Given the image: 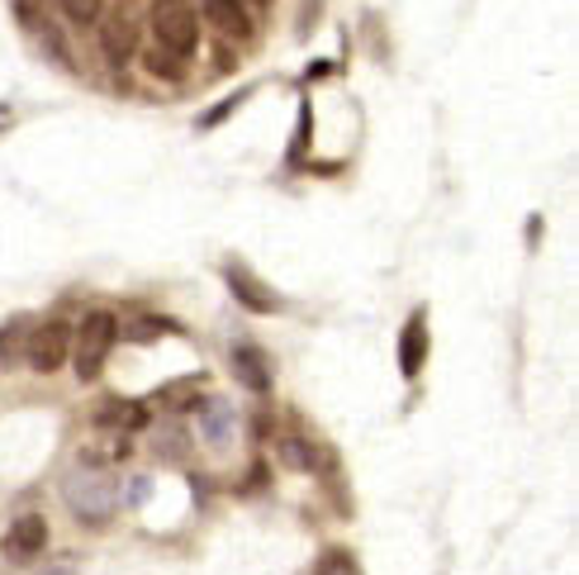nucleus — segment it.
Here are the masks:
<instances>
[{
  "mask_svg": "<svg viewBox=\"0 0 579 575\" xmlns=\"http://www.w3.org/2000/svg\"><path fill=\"white\" fill-rule=\"evenodd\" d=\"M38 38H44V48H48V58L52 62H58V68L62 72H67V76H76V58H72V48H67V38H62V29H58V24H38Z\"/></svg>",
  "mask_w": 579,
  "mask_h": 575,
  "instance_id": "14",
  "label": "nucleus"
},
{
  "mask_svg": "<svg viewBox=\"0 0 579 575\" xmlns=\"http://www.w3.org/2000/svg\"><path fill=\"white\" fill-rule=\"evenodd\" d=\"M205 20L214 24V29L223 38H252V20H247V10H243V0H205Z\"/></svg>",
  "mask_w": 579,
  "mask_h": 575,
  "instance_id": "10",
  "label": "nucleus"
},
{
  "mask_svg": "<svg viewBox=\"0 0 579 575\" xmlns=\"http://www.w3.org/2000/svg\"><path fill=\"white\" fill-rule=\"evenodd\" d=\"M24 357H29V366L38 376H52L62 371L72 357V329L67 323H38V329H29V338H24Z\"/></svg>",
  "mask_w": 579,
  "mask_h": 575,
  "instance_id": "4",
  "label": "nucleus"
},
{
  "mask_svg": "<svg viewBox=\"0 0 579 575\" xmlns=\"http://www.w3.org/2000/svg\"><path fill=\"white\" fill-rule=\"evenodd\" d=\"M143 68H148V76H162V82H181V76H186L181 58H171V52H162V48H148Z\"/></svg>",
  "mask_w": 579,
  "mask_h": 575,
  "instance_id": "16",
  "label": "nucleus"
},
{
  "mask_svg": "<svg viewBox=\"0 0 579 575\" xmlns=\"http://www.w3.org/2000/svg\"><path fill=\"white\" fill-rule=\"evenodd\" d=\"M24 323L29 319H10L5 329H0V362L5 366H15V357H20V343H24V333H29Z\"/></svg>",
  "mask_w": 579,
  "mask_h": 575,
  "instance_id": "18",
  "label": "nucleus"
},
{
  "mask_svg": "<svg viewBox=\"0 0 579 575\" xmlns=\"http://www.w3.org/2000/svg\"><path fill=\"white\" fill-rule=\"evenodd\" d=\"M229 366H233V381L252 395H271V357L261 352L257 343H238L229 352Z\"/></svg>",
  "mask_w": 579,
  "mask_h": 575,
  "instance_id": "6",
  "label": "nucleus"
},
{
  "mask_svg": "<svg viewBox=\"0 0 579 575\" xmlns=\"http://www.w3.org/2000/svg\"><path fill=\"white\" fill-rule=\"evenodd\" d=\"M162 329H176V323H167V319H138V323H128L124 338H134V343H152Z\"/></svg>",
  "mask_w": 579,
  "mask_h": 575,
  "instance_id": "21",
  "label": "nucleus"
},
{
  "mask_svg": "<svg viewBox=\"0 0 579 575\" xmlns=\"http://www.w3.org/2000/svg\"><path fill=\"white\" fill-rule=\"evenodd\" d=\"M114 338H120V319H114L110 309H90L82 323H76L72 333V371L76 381H96V376L104 371V357H110Z\"/></svg>",
  "mask_w": 579,
  "mask_h": 575,
  "instance_id": "2",
  "label": "nucleus"
},
{
  "mask_svg": "<svg viewBox=\"0 0 579 575\" xmlns=\"http://www.w3.org/2000/svg\"><path fill=\"white\" fill-rule=\"evenodd\" d=\"M152 48L171 52V58H190L195 48H200V20H195V10L186 5V0H157L152 5Z\"/></svg>",
  "mask_w": 579,
  "mask_h": 575,
  "instance_id": "3",
  "label": "nucleus"
},
{
  "mask_svg": "<svg viewBox=\"0 0 579 575\" xmlns=\"http://www.w3.org/2000/svg\"><path fill=\"white\" fill-rule=\"evenodd\" d=\"M100 424L104 428H143L148 424V409H143V404H110V409H100Z\"/></svg>",
  "mask_w": 579,
  "mask_h": 575,
  "instance_id": "15",
  "label": "nucleus"
},
{
  "mask_svg": "<svg viewBox=\"0 0 579 575\" xmlns=\"http://www.w3.org/2000/svg\"><path fill=\"white\" fill-rule=\"evenodd\" d=\"M281 462L295 466V470H313V462H319V456H313V448H309L305 438H285L281 442Z\"/></svg>",
  "mask_w": 579,
  "mask_h": 575,
  "instance_id": "17",
  "label": "nucleus"
},
{
  "mask_svg": "<svg viewBox=\"0 0 579 575\" xmlns=\"http://www.w3.org/2000/svg\"><path fill=\"white\" fill-rule=\"evenodd\" d=\"M62 500H67V509L82 523L100 528V523L120 509V480H114L104 466H96V462H82L67 480H62Z\"/></svg>",
  "mask_w": 579,
  "mask_h": 575,
  "instance_id": "1",
  "label": "nucleus"
},
{
  "mask_svg": "<svg viewBox=\"0 0 579 575\" xmlns=\"http://www.w3.org/2000/svg\"><path fill=\"white\" fill-rule=\"evenodd\" d=\"M200 433L214 442V448H223V442H233V433H238V414H233V404L223 400H209L200 409Z\"/></svg>",
  "mask_w": 579,
  "mask_h": 575,
  "instance_id": "11",
  "label": "nucleus"
},
{
  "mask_svg": "<svg viewBox=\"0 0 579 575\" xmlns=\"http://www.w3.org/2000/svg\"><path fill=\"white\" fill-rule=\"evenodd\" d=\"M152 452L162 456V462H186V452H190V433L181 424H167V428H157V442H152Z\"/></svg>",
  "mask_w": 579,
  "mask_h": 575,
  "instance_id": "13",
  "label": "nucleus"
},
{
  "mask_svg": "<svg viewBox=\"0 0 579 575\" xmlns=\"http://www.w3.org/2000/svg\"><path fill=\"white\" fill-rule=\"evenodd\" d=\"M200 390H205V376H176V381H167V386H157V404L162 409H195L200 404Z\"/></svg>",
  "mask_w": 579,
  "mask_h": 575,
  "instance_id": "12",
  "label": "nucleus"
},
{
  "mask_svg": "<svg viewBox=\"0 0 579 575\" xmlns=\"http://www.w3.org/2000/svg\"><path fill=\"white\" fill-rule=\"evenodd\" d=\"M44 547H48V523H44V514H20L15 523H10V533H5V552L15 556V561L44 556Z\"/></svg>",
  "mask_w": 579,
  "mask_h": 575,
  "instance_id": "7",
  "label": "nucleus"
},
{
  "mask_svg": "<svg viewBox=\"0 0 579 575\" xmlns=\"http://www.w3.org/2000/svg\"><path fill=\"white\" fill-rule=\"evenodd\" d=\"M247 96H252V86H243L238 96H229L223 105H214V110H209V114H200V129H214V124L223 120V114H229V110H238V100H247Z\"/></svg>",
  "mask_w": 579,
  "mask_h": 575,
  "instance_id": "23",
  "label": "nucleus"
},
{
  "mask_svg": "<svg viewBox=\"0 0 579 575\" xmlns=\"http://www.w3.org/2000/svg\"><path fill=\"white\" fill-rule=\"evenodd\" d=\"M15 20L24 24V29H38L48 15H44V0H15Z\"/></svg>",
  "mask_w": 579,
  "mask_h": 575,
  "instance_id": "22",
  "label": "nucleus"
},
{
  "mask_svg": "<svg viewBox=\"0 0 579 575\" xmlns=\"http://www.w3.org/2000/svg\"><path fill=\"white\" fill-rule=\"evenodd\" d=\"M313 575H361V566H357V561H352L347 552H328Z\"/></svg>",
  "mask_w": 579,
  "mask_h": 575,
  "instance_id": "20",
  "label": "nucleus"
},
{
  "mask_svg": "<svg viewBox=\"0 0 579 575\" xmlns=\"http://www.w3.org/2000/svg\"><path fill=\"white\" fill-rule=\"evenodd\" d=\"M423 362H428V314L414 309L409 323H404V333H399V371L409 376V381H418Z\"/></svg>",
  "mask_w": 579,
  "mask_h": 575,
  "instance_id": "8",
  "label": "nucleus"
},
{
  "mask_svg": "<svg viewBox=\"0 0 579 575\" xmlns=\"http://www.w3.org/2000/svg\"><path fill=\"white\" fill-rule=\"evenodd\" d=\"M134 48H138V24L114 10V15L100 24V52L114 62V68H124V62L134 58Z\"/></svg>",
  "mask_w": 579,
  "mask_h": 575,
  "instance_id": "9",
  "label": "nucleus"
},
{
  "mask_svg": "<svg viewBox=\"0 0 579 575\" xmlns=\"http://www.w3.org/2000/svg\"><path fill=\"white\" fill-rule=\"evenodd\" d=\"M58 5L72 24H96L100 20V0H58Z\"/></svg>",
  "mask_w": 579,
  "mask_h": 575,
  "instance_id": "19",
  "label": "nucleus"
},
{
  "mask_svg": "<svg viewBox=\"0 0 579 575\" xmlns=\"http://www.w3.org/2000/svg\"><path fill=\"white\" fill-rule=\"evenodd\" d=\"M528 243H532V247L542 243V219H532V224H528Z\"/></svg>",
  "mask_w": 579,
  "mask_h": 575,
  "instance_id": "24",
  "label": "nucleus"
},
{
  "mask_svg": "<svg viewBox=\"0 0 579 575\" xmlns=\"http://www.w3.org/2000/svg\"><path fill=\"white\" fill-rule=\"evenodd\" d=\"M223 281H229V291H233V299H238L243 309H252V314H275V309H285V299L271 291L267 281L257 277L247 261H229L223 267Z\"/></svg>",
  "mask_w": 579,
  "mask_h": 575,
  "instance_id": "5",
  "label": "nucleus"
}]
</instances>
